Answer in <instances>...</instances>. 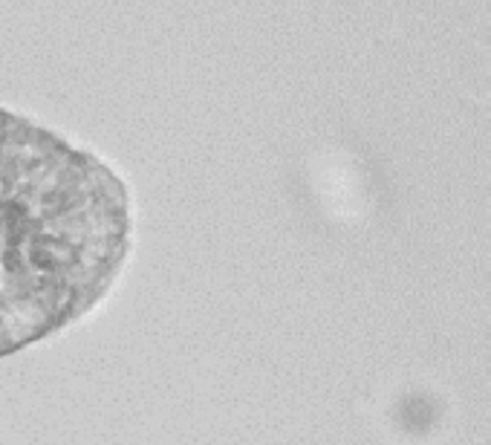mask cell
<instances>
[{"label": "cell", "mask_w": 491, "mask_h": 445, "mask_svg": "<svg viewBox=\"0 0 491 445\" xmlns=\"http://www.w3.org/2000/svg\"><path fill=\"white\" fill-rule=\"evenodd\" d=\"M130 249L133 203L122 176L0 107V359L102 306Z\"/></svg>", "instance_id": "6da1fadb"}]
</instances>
